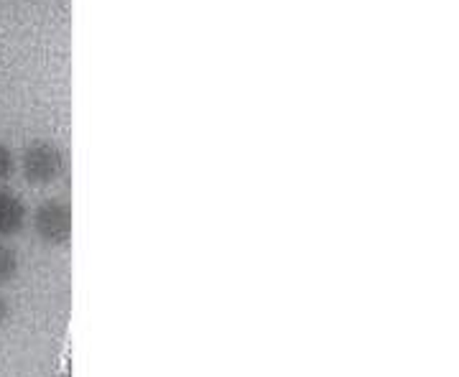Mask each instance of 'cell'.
Listing matches in <instances>:
<instances>
[{"label": "cell", "instance_id": "3957f363", "mask_svg": "<svg viewBox=\"0 0 459 377\" xmlns=\"http://www.w3.org/2000/svg\"><path fill=\"white\" fill-rule=\"evenodd\" d=\"M26 219H29V210L23 199L16 192L0 186V240L16 237L26 227Z\"/></svg>", "mask_w": 459, "mask_h": 377}, {"label": "cell", "instance_id": "6da1fadb", "mask_svg": "<svg viewBox=\"0 0 459 377\" xmlns=\"http://www.w3.org/2000/svg\"><path fill=\"white\" fill-rule=\"evenodd\" d=\"M18 168L33 186H51L65 174V153L51 141H33L23 148Z\"/></svg>", "mask_w": 459, "mask_h": 377}, {"label": "cell", "instance_id": "277c9868", "mask_svg": "<svg viewBox=\"0 0 459 377\" xmlns=\"http://www.w3.org/2000/svg\"><path fill=\"white\" fill-rule=\"evenodd\" d=\"M18 265H21V261H18L16 247L0 243V286H5V283L16 278Z\"/></svg>", "mask_w": 459, "mask_h": 377}, {"label": "cell", "instance_id": "8992f818", "mask_svg": "<svg viewBox=\"0 0 459 377\" xmlns=\"http://www.w3.org/2000/svg\"><path fill=\"white\" fill-rule=\"evenodd\" d=\"M8 313H11V304H8V298L0 294V327L8 321Z\"/></svg>", "mask_w": 459, "mask_h": 377}, {"label": "cell", "instance_id": "7a4b0ae2", "mask_svg": "<svg viewBox=\"0 0 459 377\" xmlns=\"http://www.w3.org/2000/svg\"><path fill=\"white\" fill-rule=\"evenodd\" d=\"M33 235L44 245L59 247L69 243L72 237V210L65 199H47L36 207L31 217Z\"/></svg>", "mask_w": 459, "mask_h": 377}, {"label": "cell", "instance_id": "5b68a950", "mask_svg": "<svg viewBox=\"0 0 459 377\" xmlns=\"http://www.w3.org/2000/svg\"><path fill=\"white\" fill-rule=\"evenodd\" d=\"M13 171H16V156L5 143H0V184L11 179Z\"/></svg>", "mask_w": 459, "mask_h": 377}]
</instances>
